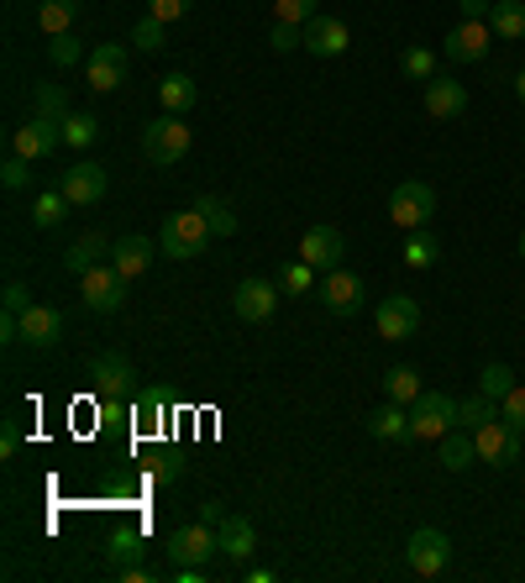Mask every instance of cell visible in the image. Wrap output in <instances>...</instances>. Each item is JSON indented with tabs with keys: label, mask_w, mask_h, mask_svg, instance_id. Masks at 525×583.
Wrapping results in <instances>:
<instances>
[{
	"label": "cell",
	"mask_w": 525,
	"mask_h": 583,
	"mask_svg": "<svg viewBox=\"0 0 525 583\" xmlns=\"http://www.w3.org/2000/svg\"><path fill=\"white\" fill-rule=\"evenodd\" d=\"M95 137H100V121L89 117V111H69L63 117V143L69 147H89Z\"/></svg>",
	"instance_id": "37"
},
{
	"label": "cell",
	"mask_w": 525,
	"mask_h": 583,
	"mask_svg": "<svg viewBox=\"0 0 525 583\" xmlns=\"http://www.w3.org/2000/svg\"><path fill=\"white\" fill-rule=\"evenodd\" d=\"M305 48H310L316 59H342L352 48L347 22H337V16H310V22H305Z\"/></svg>",
	"instance_id": "19"
},
{
	"label": "cell",
	"mask_w": 525,
	"mask_h": 583,
	"mask_svg": "<svg viewBox=\"0 0 525 583\" xmlns=\"http://www.w3.org/2000/svg\"><path fill=\"white\" fill-rule=\"evenodd\" d=\"M163 27H169V22H158V16H143V22L132 27V48H143V53H158V48H169Z\"/></svg>",
	"instance_id": "40"
},
{
	"label": "cell",
	"mask_w": 525,
	"mask_h": 583,
	"mask_svg": "<svg viewBox=\"0 0 525 583\" xmlns=\"http://www.w3.org/2000/svg\"><path fill=\"white\" fill-rule=\"evenodd\" d=\"M400 74L415 80V85L437 80V53H431V48H405V53H400Z\"/></svg>",
	"instance_id": "35"
},
{
	"label": "cell",
	"mask_w": 525,
	"mask_h": 583,
	"mask_svg": "<svg viewBox=\"0 0 525 583\" xmlns=\"http://www.w3.org/2000/svg\"><path fill=\"white\" fill-rule=\"evenodd\" d=\"M190 11V0H147V16H158V22H179Z\"/></svg>",
	"instance_id": "48"
},
{
	"label": "cell",
	"mask_w": 525,
	"mask_h": 583,
	"mask_svg": "<svg viewBox=\"0 0 525 583\" xmlns=\"http://www.w3.org/2000/svg\"><path fill=\"white\" fill-rule=\"evenodd\" d=\"M32 111H37V117L63 121L69 117V95H63L59 85H32Z\"/></svg>",
	"instance_id": "38"
},
{
	"label": "cell",
	"mask_w": 525,
	"mask_h": 583,
	"mask_svg": "<svg viewBox=\"0 0 525 583\" xmlns=\"http://www.w3.org/2000/svg\"><path fill=\"white\" fill-rule=\"evenodd\" d=\"M310 16H321V11H316V0H273V22H290V27H305Z\"/></svg>",
	"instance_id": "43"
},
{
	"label": "cell",
	"mask_w": 525,
	"mask_h": 583,
	"mask_svg": "<svg viewBox=\"0 0 525 583\" xmlns=\"http://www.w3.org/2000/svg\"><path fill=\"white\" fill-rule=\"evenodd\" d=\"M0 179H5V190H27V158L11 153V158L0 163Z\"/></svg>",
	"instance_id": "47"
},
{
	"label": "cell",
	"mask_w": 525,
	"mask_h": 583,
	"mask_svg": "<svg viewBox=\"0 0 525 583\" xmlns=\"http://www.w3.org/2000/svg\"><path fill=\"white\" fill-rule=\"evenodd\" d=\"M521 258H525V232H521Z\"/></svg>",
	"instance_id": "55"
},
{
	"label": "cell",
	"mask_w": 525,
	"mask_h": 583,
	"mask_svg": "<svg viewBox=\"0 0 525 583\" xmlns=\"http://www.w3.org/2000/svg\"><path fill=\"white\" fill-rule=\"evenodd\" d=\"M143 531H111L106 536V562L111 568H132V562H143Z\"/></svg>",
	"instance_id": "29"
},
{
	"label": "cell",
	"mask_w": 525,
	"mask_h": 583,
	"mask_svg": "<svg viewBox=\"0 0 525 583\" xmlns=\"http://www.w3.org/2000/svg\"><path fill=\"white\" fill-rule=\"evenodd\" d=\"M279 284H268V279H242L232 294V311H236V321H268L273 311H279Z\"/></svg>",
	"instance_id": "15"
},
{
	"label": "cell",
	"mask_w": 525,
	"mask_h": 583,
	"mask_svg": "<svg viewBox=\"0 0 525 583\" xmlns=\"http://www.w3.org/2000/svg\"><path fill=\"white\" fill-rule=\"evenodd\" d=\"M80 22V0H42L37 5V32L42 37H63V32H74Z\"/></svg>",
	"instance_id": "25"
},
{
	"label": "cell",
	"mask_w": 525,
	"mask_h": 583,
	"mask_svg": "<svg viewBox=\"0 0 525 583\" xmlns=\"http://www.w3.org/2000/svg\"><path fill=\"white\" fill-rule=\"evenodd\" d=\"M273 579H279L273 568H247V583H273Z\"/></svg>",
	"instance_id": "53"
},
{
	"label": "cell",
	"mask_w": 525,
	"mask_h": 583,
	"mask_svg": "<svg viewBox=\"0 0 525 583\" xmlns=\"http://www.w3.org/2000/svg\"><path fill=\"white\" fill-rule=\"evenodd\" d=\"M383 394H389L394 405H415L426 389H420V374H415V368H389V374H383Z\"/></svg>",
	"instance_id": "31"
},
{
	"label": "cell",
	"mask_w": 525,
	"mask_h": 583,
	"mask_svg": "<svg viewBox=\"0 0 525 583\" xmlns=\"http://www.w3.org/2000/svg\"><path fill=\"white\" fill-rule=\"evenodd\" d=\"M89 384H95V394H100L106 415H121V394L132 389V357L117 352V348L95 352V357H89Z\"/></svg>",
	"instance_id": "4"
},
{
	"label": "cell",
	"mask_w": 525,
	"mask_h": 583,
	"mask_svg": "<svg viewBox=\"0 0 525 583\" xmlns=\"http://www.w3.org/2000/svg\"><path fill=\"white\" fill-rule=\"evenodd\" d=\"M69 210H74V205L63 201V190H48V195H37V201H32V227L53 232V227H59V221L69 216Z\"/></svg>",
	"instance_id": "33"
},
{
	"label": "cell",
	"mask_w": 525,
	"mask_h": 583,
	"mask_svg": "<svg viewBox=\"0 0 525 583\" xmlns=\"http://www.w3.org/2000/svg\"><path fill=\"white\" fill-rule=\"evenodd\" d=\"M515 95H521V106H525V69L515 74Z\"/></svg>",
	"instance_id": "54"
},
{
	"label": "cell",
	"mask_w": 525,
	"mask_h": 583,
	"mask_svg": "<svg viewBox=\"0 0 525 583\" xmlns=\"http://www.w3.org/2000/svg\"><path fill=\"white\" fill-rule=\"evenodd\" d=\"M452 426H457V394L431 389L410 405V441H441Z\"/></svg>",
	"instance_id": "5"
},
{
	"label": "cell",
	"mask_w": 525,
	"mask_h": 583,
	"mask_svg": "<svg viewBox=\"0 0 525 583\" xmlns=\"http://www.w3.org/2000/svg\"><path fill=\"white\" fill-rule=\"evenodd\" d=\"M368 437H379V441H410V405H379V410H368Z\"/></svg>",
	"instance_id": "24"
},
{
	"label": "cell",
	"mask_w": 525,
	"mask_h": 583,
	"mask_svg": "<svg viewBox=\"0 0 525 583\" xmlns=\"http://www.w3.org/2000/svg\"><path fill=\"white\" fill-rule=\"evenodd\" d=\"M268 42H273V53H294V48H305V27H290V22H273V32H268Z\"/></svg>",
	"instance_id": "45"
},
{
	"label": "cell",
	"mask_w": 525,
	"mask_h": 583,
	"mask_svg": "<svg viewBox=\"0 0 525 583\" xmlns=\"http://www.w3.org/2000/svg\"><path fill=\"white\" fill-rule=\"evenodd\" d=\"M158 100H163L169 117H184V111L200 106V85H195L190 74H163V80H158Z\"/></svg>",
	"instance_id": "23"
},
{
	"label": "cell",
	"mask_w": 525,
	"mask_h": 583,
	"mask_svg": "<svg viewBox=\"0 0 525 583\" xmlns=\"http://www.w3.org/2000/svg\"><path fill=\"white\" fill-rule=\"evenodd\" d=\"M426 111L437 121H457L467 111V89L457 85V80H447V74L426 80Z\"/></svg>",
	"instance_id": "20"
},
{
	"label": "cell",
	"mask_w": 525,
	"mask_h": 583,
	"mask_svg": "<svg viewBox=\"0 0 525 583\" xmlns=\"http://www.w3.org/2000/svg\"><path fill=\"white\" fill-rule=\"evenodd\" d=\"M85 85L89 89H121L126 85V48L121 42H100V48H89L85 59Z\"/></svg>",
	"instance_id": "13"
},
{
	"label": "cell",
	"mask_w": 525,
	"mask_h": 583,
	"mask_svg": "<svg viewBox=\"0 0 525 583\" xmlns=\"http://www.w3.org/2000/svg\"><path fill=\"white\" fill-rule=\"evenodd\" d=\"M195 205L205 210V221H210V232L216 236H236V210L221 201V195H200Z\"/></svg>",
	"instance_id": "34"
},
{
	"label": "cell",
	"mask_w": 525,
	"mask_h": 583,
	"mask_svg": "<svg viewBox=\"0 0 525 583\" xmlns=\"http://www.w3.org/2000/svg\"><path fill=\"white\" fill-rule=\"evenodd\" d=\"M163 552L174 557V568H190V562H210V552H221V542H216V525H210V521L179 525V531H169Z\"/></svg>",
	"instance_id": "8"
},
{
	"label": "cell",
	"mask_w": 525,
	"mask_h": 583,
	"mask_svg": "<svg viewBox=\"0 0 525 583\" xmlns=\"http://www.w3.org/2000/svg\"><path fill=\"white\" fill-rule=\"evenodd\" d=\"M441 258V236L431 227H420V232H405V263L410 268H437Z\"/></svg>",
	"instance_id": "30"
},
{
	"label": "cell",
	"mask_w": 525,
	"mask_h": 583,
	"mask_svg": "<svg viewBox=\"0 0 525 583\" xmlns=\"http://www.w3.org/2000/svg\"><path fill=\"white\" fill-rule=\"evenodd\" d=\"M100 253H111V242H106L100 232H85L80 242H74V247H69V253H63V268L80 279V274H89V268L100 263Z\"/></svg>",
	"instance_id": "27"
},
{
	"label": "cell",
	"mask_w": 525,
	"mask_h": 583,
	"mask_svg": "<svg viewBox=\"0 0 525 583\" xmlns=\"http://www.w3.org/2000/svg\"><path fill=\"white\" fill-rule=\"evenodd\" d=\"M27 305H32V290L22 284V279H11V284H5V311H11V316H22Z\"/></svg>",
	"instance_id": "49"
},
{
	"label": "cell",
	"mask_w": 525,
	"mask_h": 583,
	"mask_svg": "<svg viewBox=\"0 0 525 583\" xmlns=\"http://www.w3.org/2000/svg\"><path fill=\"white\" fill-rule=\"evenodd\" d=\"M200 521H210V525H221V521H227V510H221V499H205V505H200Z\"/></svg>",
	"instance_id": "52"
},
{
	"label": "cell",
	"mask_w": 525,
	"mask_h": 583,
	"mask_svg": "<svg viewBox=\"0 0 525 583\" xmlns=\"http://www.w3.org/2000/svg\"><path fill=\"white\" fill-rule=\"evenodd\" d=\"M405 562H410L415 579H441V573L452 568V542L441 536L437 525H420V531H410Z\"/></svg>",
	"instance_id": "6"
},
{
	"label": "cell",
	"mask_w": 525,
	"mask_h": 583,
	"mask_svg": "<svg viewBox=\"0 0 525 583\" xmlns=\"http://www.w3.org/2000/svg\"><path fill=\"white\" fill-rule=\"evenodd\" d=\"M132 415H137V426H143V432H152V426L163 421V394H158V389H143V394L132 400Z\"/></svg>",
	"instance_id": "42"
},
{
	"label": "cell",
	"mask_w": 525,
	"mask_h": 583,
	"mask_svg": "<svg viewBox=\"0 0 525 583\" xmlns=\"http://www.w3.org/2000/svg\"><path fill=\"white\" fill-rule=\"evenodd\" d=\"M316 294L326 300L331 316H357L363 300H368V284H363L357 274H347V268H331V274H321V290Z\"/></svg>",
	"instance_id": "10"
},
{
	"label": "cell",
	"mask_w": 525,
	"mask_h": 583,
	"mask_svg": "<svg viewBox=\"0 0 525 583\" xmlns=\"http://www.w3.org/2000/svg\"><path fill=\"white\" fill-rule=\"evenodd\" d=\"M59 190H63V201L80 210V205H100V201H106V190H111V184H106V169L85 158V163L63 169V174H59Z\"/></svg>",
	"instance_id": "12"
},
{
	"label": "cell",
	"mask_w": 525,
	"mask_h": 583,
	"mask_svg": "<svg viewBox=\"0 0 525 583\" xmlns=\"http://www.w3.org/2000/svg\"><path fill=\"white\" fill-rule=\"evenodd\" d=\"M85 42L74 37V32H63V37H48V63L53 69H74V63H85Z\"/></svg>",
	"instance_id": "36"
},
{
	"label": "cell",
	"mask_w": 525,
	"mask_h": 583,
	"mask_svg": "<svg viewBox=\"0 0 525 583\" xmlns=\"http://www.w3.org/2000/svg\"><path fill=\"white\" fill-rule=\"evenodd\" d=\"M515 389V374L504 368V363H489L484 374H478V394H489V400H504Z\"/></svg>",
	"instance_id": "41"
},
{
	"label": "cell",
	"mask_w": 525,
	"mask_h": 583,
	"mask_svg": "<svg viewBox=\"0 0 525 583\" xmlns=\"http://www.w3.org/2000/svg\"><path fill=\"white\" fill-rule=\"evenodd\" d=\"M495 415H499V400H489V394H467V400H457V426H463V432L489 426Z\"/></svg>",
	"instance_id": "32"
},
{
	"label": "cell",
	"mask_w": 525,
	"mask_h": 583,
	"mask_svg": "<svg viewBox=\"0 0 525 583\" xmlns=\"http://www.w3.org/2000/svg\"><path fill=\"white\" fill-rule=\"evenodd\" d=\"M374 326H379L383 342H405V337H415V326H420V305H415L410 294H383L379 311H374Z\"/></svg>",
	"instance_id": "11"
},
{
	"label": "cell",
	"mask_w": 525,
	"mask_h": 583,
	"mask_svg": "<svg viewBox=\"0 0 525 583\" xmlns=\"http://www.w3.org/2000/svg\"><path fill=\"white\" fill-rule=\"evenodd\" d=\"M16 441H22L16 421H5V426H0V458H11V452H16Z\"/></svg>",
	"instance_id": "51"
},
{
	"label": "cell",
	"mask_w": 525,
	"mask_h": 583,
	"mask_svg": "<svg viewBox=\"0 0 525 583\" xmlns=\"http://www.w3.org/2000/svg\"><path fill=\"white\" fill-rule=\"evenodd\" d=\"M210 221H205L200 205H190V210H174L163 227H158V247H163V258H195V253H205V242H210Z\"/></svg>",
	"instance_id": "1"
},
{
	"label": "cell",
	"mask_w": 525,
	"mask_h": 583,
	"mask_svg": "<svg viewBox=\"0 0 525 583\" xmlns=\"http://www.w3.org/2000/svg\"><path fill=\"white\" fill-rule=\"evenodd\" d=\"M80 294L95 316H117L126 305V279H121L117 263H95L89 274H80Z\"/></svg>",
	"instance_id": "7"
},
{
	"label": "cell",
	"mask_w": 525,
	"mask_h": 583,
	"mask_svg": "<svg viewBox=\"0 0 525 583\" xmlns=\"http://www.w3.org/2000/svg\"><path fill=\"white\" fill-rule=\"evenodd\" d=\"M190 147H195V132H190L184 117H158L143 126V153H147V163H158V169L179 163Z\"/></svg>",
	"instance_id": "2"
},
{
	"label": "cell",
	"mask_w": 525,
	"mask_h": 583,
	"mask_svg": "<svg viewBox=\"0 0 525 583\" xmlns=\"http://www.w3.org/2000/svg\"><path fill=\"white\" fill-rule=\"evenodd\" d=\"M342 253H347V242H342L337 227H310V232L300 236V258L310 263V268H321V274L342 268Z\"/></svg>",
	"instance_id": "18"
},
{
	"label": "cell",
	"mask_w": 525,
	"mask_h": 583,
	"mask_svg": "<svg viewBox=\"0 0 525 583\" xmlns=\"http://www.w3.org/2000/svg\"><path fill=\"white\" fill-rule=\"evenodd\" d=\"M499 415H504V426H510V432H521V437H525V389H521V384L499 400Z\"/></svg>",
	"instance_id": "44"
},
{
	"label": "cell",
	"mask_w": 525,
	"mask_h": 583,
	"mask_svg": "<svg viewBox=\"0 0 525 583\" xmlns=\"http://www.w3.org/2000/svg\"><path fill=\"white\" fill-rule=\"evenodd\" d=\"M431 216H437V190H431L426 179H405V184H394V195H389V221H394L400 232H420V227H431Z\"/></svg>",
	"instance_id": "3"
},
{
	"label": "cell",
	"mask_w": 525,
	"mask_h": 583,
	"mask_svg": "<svg viewBox=\"0 0 525 583\" xmlns=\"http://www.w3.org/2000/svg\"><path fill=\"white\" fill-rule=\"evenodd\" d=\"M316 274H321V268H310L305 258H294V263H284V274H279V290L284 294H310L316 290Z\"/></svg>",
	"instance_id": "39"
},
{
	"label": "cell",
	"mask_w": 525,
	"mask_h": 583,
	"mask_svg": "<svg viewBox=\"0 0 525 583\" xmlns=\"http://www.w3.org/2000/svg\"><path fill=\"white\" fill-rule=\"evenodd\" d=\"M473 441H478V458H484V463L510 467L515 458H521V441H525V437L504 426V415H495L489 426H478V432H473Z\"/></svg>",
	"instance_id": "17"
},
{
	"label": "cell",
	"mask_w": 525,
	"mask_h": 583,
	"mask_svg": "<svg viewBox=\"0 0 525 583\" xmlns=\"http://www.w3.org/2000/svg\"><path fill=\"white\" fill-rule=\"evenodd\" d=\"M59 147H63V121L37 117V111H32L27 126H16V132H11V153H22L27 163L48 158V153H59Z\"/></svg>",
	"instance_id": "9"
},
{
	"label": "cell",
	"mask_w": 525,
	"mask_h": 583,
	"mask_svg": "<svg viewBox=\"0 0 525 583\" xmlns=\"http://www.w3.org/2000/svg\"><path fill=\"white\" fill-rule=\"evenodd\" d=\"M463 5V22H489V11H495V0H457Z\"/></svg>",
	"instance_id": "50"
},
{
	"label": "cell",
	"mask_w": 525,
	"mask_h": 583,
	"mask_svg": "<svg viewBox=\"0 0 525 583\" xmlns=\"http://www.w3.org/2000/svg\"><path fill=\"white\" fill-rule=\"evenodd\" d=\"M147 478H152V484H179V478H184V463H179L174 452H163L158 463L147 467Z\"/></svg>",
	"instance_id": "46"
},
{
	"label": "cell",
	"mask_w": 525,
	"mask_h": 583,
	"mask_svg": "<svg viewBox=\"0 0 525 583\" xmlns=\"http://www.w3.org/2000/svg\"><path fill=\"white\" fill-rule=\"evenodd\" d=\"M489 42H495V27H489V22H463V27L447 32L441 53L452 63H484L489 59Z\"/></svg>",
	"instance_id": "16"
},
{
	"label": "cell",
	"mask_w": 525,
	"mask_h": 583,
	"mask_svg": "<svg viewBox=\"0 0 525 583\" xmlns=\"http://www.w3.org/2000/svg\"><path fill=\"white\" fill-rule=\"evenodd\" d=\"M216 542H221V552L232 557V562H247L253 547H258V531H253L247 515H227V521L216 525Z\"/></svg>",
	"instance_id": "22"
},
{
	"label": "cell",
	"mask_w": 525,
	"mask_h": 583,
	"mask_svg": "<svg viewBox=\"0 0 525 583\" xmlns=\"http://www.w3.org/2000/svg\"><path fill=\"white\" fill-rule=\"evenodd\" d=\"M63 337H69V321H63V311H53V305H27L22 311V342L37 352L59 348Z\"/></svg>",
	"instance_id": "14"
},
{
	"label": "cell",
	"mask_w": 525,
	"mask_h": 583,
	"mask_svg": "<svg viewBox=\"0 0 525 583\" xmlns=\"http://www.w3.org/2000/svg\"><path fill=\"white\" fill-rule=\"evenodd\" d=\"M489 27H495V37H504V42H521L525 37V0H495Z\"/></svg>",
	"instance_id": "28"
},
{
	"label": "cell",
	"mask_w": 525,
	"mask_h": 583,
	"mask_svg": "<svg viewBox=\"0 0 525 583\" xmlns=\"http://www.w3.org/2000/svg\"><path fill=\"white\" fill-rule=\"evenodd\" d=\"M163 247H152L147 236H121L117 247H111V263L121 268V279H137V274H147L152 268V258H158Z\"/></svg>",
	"instance_id": "21"
},
{
	"label": "cell",
	"mask_w": 525,
	"mask_h": 583,
	"mask_svg": "<svg viewBox=\"0 0 525 583\" xmlns=\"http://www.w3.org/2000/svg\"><path fill=\"white\" fill-rule=\"evenodd\" d=\"M478 463V441H473V432H463V426H452L447 437H441V467H452V473H463V467Z\"/></svg>",
	"instance_id": "26"
}]
</instances>
